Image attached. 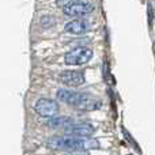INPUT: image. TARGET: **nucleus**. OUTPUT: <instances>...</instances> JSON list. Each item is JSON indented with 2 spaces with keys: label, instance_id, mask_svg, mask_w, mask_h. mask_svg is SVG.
Wrapping results in <instances>:
<instances>
[{
  "label": "nucleus",
  "instance_id": "f257e3e1",
  "mask_svg": "<svg viewBox=\"0 0 155 155\" xmlns=\"http://www.w3.org/2000/svg\"><path fill=\"white\" fill-rule=\"evenodd\" d=\"M46 147L57 151H90L99 148V142L93 137H79V136H56L51 137L46 142Z\"/></svg>",
  "mask_w": 155,
  "mask_h": 155
},
{
  "label": "nucleus",
  "instance_id": "f03ea898",
  "mask_svg": "<svg viewBox=\"0 0 155 155\" xmlns=\"http://www.w3.org/2000/svg\"><path fill=\"white\" fill-rule=\"evenodd\" d=\"M57 98L64 104H68L79 110H84V112H93L102 106V102L99 99L93 98L88 94L68 90V88H60L57 91Z\"/></svg>",
  "mask_w": 155,
  "mask_h": 155
},
{
  "label": "nucleus",
  "instance_id": "7ed1b4c3",
  "mask_svg": "<svg viewBox=\"0 0 155 155\" xmlns=\"http://www.w3.org/2000/svg\"><path fill=\"white\" fill-rule=\"evenodd\" d=\"M93 57V51L84 46H78L71 49L64 56V61L68 65H83L88 63Z\"/></svg>",
  "mask_w": 155,
  "mask_h": 155
},
{
  "label": "nucleus",
  "instance_id": "20e7f679",
  "mask_svg": "<svg viewBox=\"0 0 155 155\" xmlns=\"http://www.w3.org/2000/svg\"><path fill=\"white\" fill-rule=\"evenodd\" d=\"M34 110L38 116L46 118H52L59 112V104L53 99L48 98H40L34 105Z\"/></svg>",
  "mask_w": 155,
  "mask_h": 155
},
{
  "label": "nucleus",
  "instance_id": "39448f33",
  "mask_svg": "<svg viewBox=\"0 0 155 155\" xmlns=\"http://www.w3.org/2000/svg\"><path fill=\"white\" fill-rule=\"evenodd\" d=\"M65 135L70 136H79V137H90L95 132V127L90 123H75L71 127L64 129Z\"/></svg>",
  "mask_w": 155,
  "mask_h": 155
},
{
  "label": "nucleus",
  "instance_id": "423d86ee",
  "mask_svg": "<svg viewBox=\"0 0 155 155\" xmlns=\"http://www.w3.org/2000/svg\"><path fill=\"white\" fill-rule=\"evenodd\" d=\"M59 79L68 87H79L84 83L86 76L84 72H82V71H63Z\"/></svg>",
  "mask_w": 155,
  "mask_h": 155
},
{
  "label": "nucleus",
  "instance_id": "0eeeda50",
  "mask_svg": "<svg viewBox=\"0 0 155 155\" xmlns=\"http://www.w3.org/2000/svg\"><path fill=\"white\" fill-rule=\"evenodd\" d=\"M94 4L93 3H88V2H78L75 4L70 5V7L64 8L63 12L68 16H84L88 15L94 11Z\"/></svg>",
  "mask_w": 155,
  "mask_h": 155
},
{
  "label": "nucleus",
  "instance_id": "6e6552de",
  "mask_svg": "<svg viewBox=\"0 0 155 155\" xmlns=\"http://www.w3.org/2000/svg\"><path fill=\"white\" fill-rule=\"evenodd\" d=\"M64 30L70 34H75V35H82L84 33H87L90 30V23L84 19H76V21H71L65 25Z\"/></svg>",
  "mask_w": 155,
  "mask_h": 155
},
{
  "label": "nucleus",
  "instance_id": "1a4fd4ad",
  "mask_svg": "<svg viewBox=\"0 0 155 155\" xmlns=\"http://www.w3.org/2000/svg\"><path fill=\"white\" fill-rule=\"evenodd\" d=\"M72 124H75V120L72 117H68V116H61V117H52L48 120L46 125L52 129H59V128H68Z\"/></svg>",
  "mask_w": 155,
  "mask_h": 155
},
{
  "label": "nucleus",
  "instance_id": "9d476101",
  "mask_svg": "<svg viewBox=\"0 0 155 155\" xmlns=\"http://www.w3.org/2000/svg\"><path fill=\"white\" fill-rule=\"evenodd\" d=\"M78 2H80V0H56V4H57V7H60V8H67V7H70V5H72V4H75V3Z\"/></svg>",
  "mask_w": 155,
  "mask_h": 155
},
{
  "label": "nucleus",
  "instance_id": "9b49d317",
  "mask_svg": "<svg viewBox=\"0 0 155 155\" xmlns=\"http://www.w3.org/2000/svg\"><path fill=\"white\" fill-rule=\"evenodd\" d=\"M41 25H42L44 27H51L52 25H54V18L51 15H45L41 18Z\"/></svg>",
  "mask_w": 155,
  "mask_h": 155
},
{
  "label": "nucleus",
  "instance_id": "f8f14e48",
  "mask_svg": "<svg viewBox=\"0 0 155 155\" xmlns=\"http://www.w3.org/2000/svg\"><path fill=\"white\" fill-rule=\"evenodd\" d=\"M64 155H90L88 151H71V153H67Z\"/></svg>",
  "mask_w": 155,
  "mask_h": 155
}]
</instances>
